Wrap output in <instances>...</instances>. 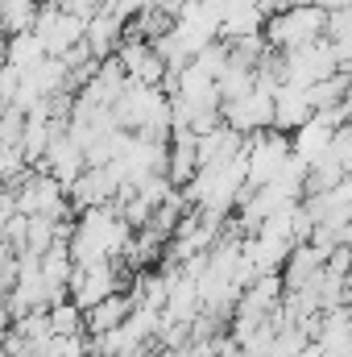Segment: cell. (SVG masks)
Here are the masks:
<instances>
[{
    "mask_svg": "<svg viewBox=\"0 0 352 357\" xmlns=\"http://www.w3.org/2000/svg\"><path fill=\"white\" fill-rule=\"evenodd\" d=\"M323 25H328V17L319 8H294V13H286V17H278L269 25V38L282 50H298L307 42H319V29Z\"/></svg>",
    "mask_w": 352,
    "mask_h": 357,
    "instance_id": "cell-1",
    "label": "cell"
},
{
    "mask_svg": "<svg viewBox=\"0 0 352 357\" xmlns=\"http://www.w3.org/2000/svg\"><path fill=\"white\" fill-rule=\"evenodd\" d=\"M120 67H125V75L129 79H137V84H158L170 67H166V59L158 54V46L154 42H125L120 46Z\"/></svg>",
    "mask_w": 352,
    "mask_h": 357,
    "instance_id": "cell-2",
    "label": "cell"
},
{
    "mask_svg": "<svg viewBox=\"0 0 352 357\" xmlns=\"http://www.w3.org/2000/svg\"><path fill=\"white\" fill-rule=\"evenodd\" d=\"M58 199H63L58 178H33L21 195V212L25 216H58Z\"/></svg>",
    "mask_w": 352,
    "mask_h": 357,
    "instance_id": "cell-3",
    "label": "cell"
},
{
    "mask_svg": "<svg viewBox=\"0 0 352 357\" xmlns=\"http://www.w3.org/2000/svg\"><path fill=\"white\" fill-rule=\"evenodd\" d=\"M33 21H38V0H0V29L21 33L33 29Z\"/></svg>",
    "mask_w": 352,
    "mask_h": 357,
    "instance_id": "cell-4",
    "label": "cell"
}]
</instances>
